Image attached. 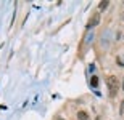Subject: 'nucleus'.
Segmentation results:
<instances>
[{
    "label": "nucleus",
    "mask_w": 124,
    "mask_h": 120,
    "mask_svg": "<svg viewBox=\"0 0 124 120\" xmlns=\"http://www.w3.org/2000/svg\"><path fill=\"white\" fill-rule=\"evenodd\" d=\"M121 90L124 91V79H123V83H121Z\"/></svg>",
    "instance_id": "obj_8"
},
{
    "label": "nucleus",
    "mask_w": 124,
    "mask_h": 120,
    "mask_svg": "<svg viewBox=\"0 0 124 120\" xmlns=\"http://www.w3.org/2000/svg\"><path fill=\"white\" fill-rule=\"evenodd\" d=\"M76 117H78V120H90V115L87 111H78Z\"/></svg>",
    "instance_id": "obj_4"
},
{
    "label": "nucleus",
    "mask_w": 124,
    "mask_h": 120,
    "mask_svg": "<svg viewBox=\"0 0 124 120\" xmlns=\"http://www.w3.org/2000/svg\"><path fill=\"white\" fill-rule=\"evenodd\" d=\"M110 6V0H101V2H98V13H103V11H106V8Z\"/></svg>",
    "instance_id": "obj_3"
},
{
    "label": "nucleus",
    "mask_w": 124,
    "mask_h": 120,
    "mask_svg": "<svg viewBox=\"0 0 124 120\" xmlns=\"http://www.w3.org/2000/svg\"><path fill=\"white\" fill-rule=\"evenodd\" d=\"M123 61H124V58H123Z\"/></svg>",
    "instance_id": "obj_11"
},
{
    "label": "nucleus",
    "mask_w": 124,
    "mask_h": 120,
    "mask_svg": "<svg viewBox=\"0 0 124 120\" xmlns=\"http://www.w3.org/2000/svg\"><path fill=\"white\" fill-rule=\"evenodd\" d=\"M123 40H124V34H123Z\"/></svg>",
    "instance_id": "obj_10"
},
{
    "label": "nucleus",
    "mask_w": 124,
    "mask_h": 120,
    "mask_svg": "<svg viewBox=\"0 0 124 120\" xmlns=\"http://www.w3.org/2000/svg\"><path fill=\"white\" fill-rule=\"evenodd\" d=\"M98 23H100V13H98V11H95V13H93L92 16H90V19H89V23H87V29L98 26Z\"/></svg>",
    "instance_id": "obj_2"
},
{
    "label": "nucleus",
    "mask_w": 124,
    "mask_h": 120,
    "mask_svg": "<svg viewBox=\"0 0 124 120\" xmlns=\"http://www.w3.org/2000/svg\"><path fill=\"white\" fill-rule=\"evenodd\" d=\"M55 120H64V119H63V117H60V115H56V117H55Z\"/></svg>",
    "instance_id": "obj_7"
},
{
    "label": "nucleus",
    "mask_w": 124,
    "mask_h": 120,
    "mask_svg": "<svg viewBox=\"0 0 124 120\" xmlns=\"http://www.w3.org/2000/svg\"><path fill=\"white\" fill-rule=\"evenodd\" d=\"M119 112H121V115H123V112H124V98H123V102H121V107H119Z\"/></svg>",
    "instance_id": "obj_6"
},
{
    "label": "nucleus",
    "mask_w": 124,
    "mask_h": 120,
    "mask_svg": "<svg viewBox=\"0 0 124 120\" xmlns=\"http://www.w3.org/2000/svg\"><path fill=\"white\" fill-rule=\"evenodd\" d=\"M116 64L119 66V67H124V63H123V59H121V56H118V58H116Z\"/></svg>",
    "instance_id": "obj_5"
},
{
    "label": "nucleus",
    "mask_w": 124,
    "mask_h": 120,
    "mask_svg": "<svg viewBox=\"0 0 124 120\" xmlns=\"http://www.w3.org/2000/svg\"><path fill=\"white\" fill-rule=\"evenodd\" d=\"M95 120H103V117H101V115H97V119Z\"/></svg>",
    "instance_id": "obj_9"
},
{
    "label": "nucleus",
    "mask_w": 124,
    "mask_h": 120,
    "mask_svg": "<svg viewBox=\"0 0 124 120\" xmlns=\"http://www.w3.org/2000/svg\"><path fill=\"white\" fill-rule=\"evenodd\" d=\"M105 82H106V88H108V95H110V98H115L116 95H118V91L121 90L119 79H118L115 74H110V75H106Z\"/></svg>",
    "instance_id": "obj_1"
}]
</instances>
